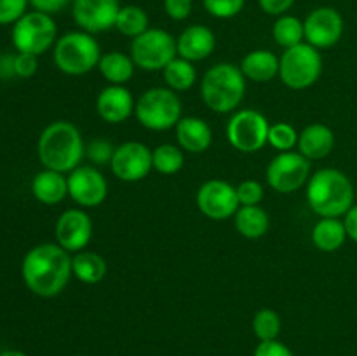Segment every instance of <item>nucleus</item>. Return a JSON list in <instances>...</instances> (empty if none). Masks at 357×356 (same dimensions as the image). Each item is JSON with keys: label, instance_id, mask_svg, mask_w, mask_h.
<instances>
[{"label": "nucleus", "instance_id": "34", "mask_svg": "<svg viewBox=\"0 0 357 356\" xmlns=\"http://www.w3.org/2000/svg\"><path fill=\"white\" fill-rule=\"evenodd\" d=\"M246 0H202L204 9L220 20H230L243 10Z\"/></svg>", "mask_w": 357, "mask_h": 356}, {"label": "nucleus", "instance_id": "11", "mask_svg": "<svg viewBox=\"0 0 357 356\" xmlns=\"http://www.w3.org/2000/svg\"><path fill=\"white\" fill-rule=\"evenodd\" d=\"M310 161L300 152H279L267 166V181L281 194L296 192L309 181Z\"/></svg>", "mask_w": 357, "mask_h": 356}, {"label": "nucleus", "instance_id": "15", "mask_svg": "<svg viewBox=\"0 0 357 356\" xmlns=\"http://www.w3.org/2000/svg\"><path fill=\"white\" fill-rule=\"evenodd\" d=\"M307 44L316 49L333 47L344 35V17L333 7H317L303 21Z\"/></svg>", "mask_w": 357, "mask_h": 356}, {"label": "nucleus", "instance_id": "36", "mask_svg": "<svg viewBox=\"0 0 357 356\" xmlns=\"http://www.w3.org/2000/svg\"><path fill=\"white\" fill-rule=\"evenodd\" d=\"M114 150L115 147L107 140H93L86 147V156L89 157L91 163L98 164V166H105V164H110Z\"/></svg>", "mask_w": 357, "mask_h": 356}, {"label": "nucleus", "instance_id": "28", "mask_svg": "<svg viewBox=\"0 0 357 356\" xmlns=\"http://www.w3.org/2000/svg\"><path fill=\"white\" fill-rule=\"evenodd\" d=\"M272 37H274L275 44L281 47L289 49L295 45L302 44L305 40V28H303V21H300L296 16H289V14H282L275 20L274 27H272Z\"/></svg>", "mask_w": 357, "mask_h": 356}, {"label": "nucleus", "instance_id": "2", "mask_svg": "<svg viewBox=\"0 0 357 356\" xmlns=\"http://www.w3.org/2000/svg\"><path fill=\"white\" fill-rule=\"evenodd\" d=\"M351 178L335 168L316 171L307 181V202L321 218H340L354 206Z\"/></svg>", "mask_w": 357, "mask_h": 356}, {"label": "nucleus", "instance_id": "22", "mask_svg": "<svg viewBox=\"0 0 357 356\" xmlns=\"http://www.w3.org/2000/svg\"><path fill=\"white\" fill-rule=\"evenodd\" d=\"M31 192L35 199L44 205H58L68 195V178L59 171L44 170L35 175Z\"/></svg>", "mask_w": 357, "mask_h": 356}, {"label": "nucleus", "instance_id": "1", "mask_svg": "<svg viewBox=\"0 0 357 356\" xmlns=\"http://www.w3.org/2000/svg\"><path fill=\"white\" fill-rule=\"evenodd\" d=\"M24 285L38 297H56L66 288L72 276V257L58 243L33 246L21 264Z\"/></svg>", "mask_w": 357, "mask_h": 356}, {"label": "nucleus", "instance_id": "13", "mask_svg": "<svg viewBox=\"0 0 357 356\" xmlns=\"http://www.w3.org/2000/svg\"><path fill=\"white\" fill-rule=\"evenodd\" d=\"M197 208L211 220H227L239 209V199L234 185L225 180H208L197 191Z\"/></svg>", "mask_w": 357, "mask_h": 356}, {"label": "nucleus", "instance_id": "8", "mask_svg": "<svg viewBox=\"0 0 357 356\" xmlns=\"http://www.w3.org/2000/svg\"><path fill=\"white\" fill-rule=\"evenodd\" d=\"M176 56V38L162 28H149L131 42L132 61L145 72L164 70Z\"/></svg>", "mask_w": 357, "mask_h": 356}, {"label": "nucleus", "instance_id": "39", "mask_svg": "<svg viewBox=\"0 0 357 356\" xmlns=\"http://www.w3.org/2000/svg\"><path fill=\"white\" fill-rule=\"evenodd\" d=\"M194 2L192 0H164V10L174 21H183L190 16Z\"/></svg>", "mask_w": 357, "mask_h": 356}, {"label": "nucleus", "instance_id": "17", "mask_svg": "<svg viewBox=\"0 0 357 356\" xmlns=\"http://www.w3.org/2000/svg\"><path fill=\"white\" fill-rule=\"evenodd\" d=\"M93 237V222L84 209L72 208L59 215L56 222V243L68 253L82 251Z\"/></svg>", "mask_w": 357, "mask_h": 356}, {"label": "nucleus", "instance_id": "37", "mask_svg": "<svg viewBox=\"0 0 357 356\" xmlns=\"http://www.w3.org/2000/svg\"><path fill=\"white\" fill-rule=\"evenodd\" d=\"M28 0H0V24L16 23L24 16Z\"/></svg>", "mask_w": 357, "mask_h": 356}, {"label": "nucleus", "instance_id": "31", "mask_svg": "<svg viewBox=\"0 0 357 356\" xmlns=\"http://www.w3.org/2000/svg\"><path fill=\"white\" fill-rule=\"evenodd\" d=\"M183 152L173 143H162L152 150L153 170L162 175H174L183 168Z\"/></svg>", "mask_w": 357, "mask_h": 356}, {"label": "nucleus", "instance_id": "19", "mask_svg": "<svg viewBox=\"0 0 357 356\" xmlns=\"http://www.w3.org/2000/svg\"><path fill=\"white\" fill-rule=\"evenodd\" d=\"M178 56L188 61H202L209 58L216 47V37L204 24H192L185 28L176 38Z\"/></svg>", "mask_w": 357, "mask_h": 356}, {"label": "nucleus", "instance_id": "12", "mask_svg": "<svg viewBox=\"0 0 357 356\" xmlns=\"http://www.w3.org/2000/svg\"><path fill=\"white\" fill-rule=\"evenodd\" d=\"M112 173L122 181H139L153 170L152 150L142 142H126L115 147L110 161Z\"/></svg>", "mask_w": 357, "mask_h": 356}, {"label": "nucleus", "instance_id": "42", "mask_svg": "<svg viewBox=\"0 0 357 356\" xmlns=\"http://www.w3.org/2000/svg\"><path fill=\"white\" fill-rule=\"evenodd\" d=\"M28 2L35 7V10L51 16V14H56L65 9L70 3V0H28Z\"/></svg>", "mask_w": 357, "mask_h": 356}, {"label": "nucleus", "instance_id": "26", "mask_svg": "<svg viewBox=\"0 0 357 356\" xmlns=\"http://www.w3.org/2000/svg\"><path fill=\"white\" fill-rule=\"evenodd\" d=\"M237 232L246 239H258L267 234L271 220L267 212L260 206H239V209L234 215Z\"/></svg>", "mask_w": 357, "mask_h": 356}, {"label": "nucleus", "instance_id": "9", "mask_svg": "<svg viewBox=\"0 0 357 356\" xmlns=\"http://www.w3.org/2000/svg\"><path fill=\"white\" fill-rule=\"evenodd\" d=\"M56 34L54 20L49 14L33 10L14 23L13 44L17 52L40 56L56 44Z\"/></svg>", "mask_w": 357, "mask_h": 356}, {"label": "nucleus", "instance_id": "29", "mask_svg": "<svg viewBox=\"0 0 357 356\" xmlns=\"http://www.w3.org/2000/svg\"><path fill=\"white\" fill-rule=\"evenodd\" d=\"M164 80L169 86V89L173 91H188L195 84L197 79V72L194 68V63L188 61V59L176 58L162 70Z\"/></svg>", "mask_w": 357, "mask_h": 356}, {"label": "nucleus", "instance_id": "18", "mask_svg": "<svg viewBox=\"0 0 357 356\" xmlns=\"http://www.w3.org/2000/svg\"><path fill=\"white\" fill-rule=\"evenodd\" d=\"M136 101L126 86L110 84L96 98V112L108 124H121L135 112Z\"/></svg>", "mask_w": 357, "mask_h": 356}, {"label": "nucleus", "instance_id": "23", "mask_svg": "<svg viewBox=\"0 0 357 356\" xmlns=\"http://www.w3.org/2000/svg\"><path fill=\"white\" fill-rule=\"evenodd\" d=\"M241 72L253 82H268L279 75V58L267 49L248 52L241 61Z\"/></svg>", "mask_w": 357, "mask_h": 356}, {"label": "nucleus", "instance_id": "41", "mask_svg": "<svg viewBox=\"0 0 357 356\" xmlns=\"http://www.w3.org/2000/svg\"><path fill=\"white\" fill-rule=\"evenodd\" d=\"M295 0H258V6L264 13L271 14V16H282L288 13L293 7Z\"/></svg>", "mask_w": 357, "mask_h": 356}, {"label": "nucleus", "instance_id": "40", "mask_svg": "<svg viewBox=\"0 0 357 356\" xmlns=\"http://www.w3.org/2000/svg\"><path fill=\"white\" fill-rule=\"evenodd\" d=\"M255 356H295L286 344L275 341H264L255 349Z\"/></svg>", "mask_w": 357, "mask_h": 356}, {"label": "nucleus", "instance_id": "21", "mask_svg": "<svg viewBox=\"0 0 357 356\" xmlns=\"http://www.w3.org/2000/svg\"><path fill=\"white\" fill-rule=\"evenodd\" d=\"M176 140L180 149L192 154H202L211 147L213 131L201 117H181L176 124Z\"/></svg>", "mask_w": 357, "mask_h": 356}, {"label": "nucleus", "instance_id": "44", "mask_svg": "<svg viewBox=\"0 0 357 356\" xmlns=\"http://www.w3.org/2000/svg\"><path fill=\"white\" fill-rule=\"evenodd\" d=\"M0 356H26V355H24V353H21V351H16V349H10V351L0 353Z\"/></svg>", "mask_w": 357, "mask_h": 356}, {"label": "nucleus", "instance_id": "24", "mask_svg": "<svg viewBox=\"0 0 357 356\" xmlns=\"http://www.w3.org/2000/svg\"><path fill=\"white\" fill-rule=\"evenodd\" d=\"M347 237V229L340 218H321L312 229L314 246L326 253L340 250Z\"/></svg>", "mask_w": 357, "mask_h": 356}, {"label": "nucleus", "instance_id": "16", "mask_svg": "<svg viewBox=\"0 0 357 356\" xmlns=\"http://www.w3.org/2000/svg\"><path fill=\"white\" fill-rule=\"evenodd\" d=\"M68 195L84 208L100 206L108 195L107 178L93 166H79L68 175Z\"/></svg>", "mask_w": 357, "mask_h": 356}, {"label": "nucleus", "instance_id": "3", "mask_svg": "<svg viewBox=\"0 0 357 356\" xmlns=\"http://www.w3.org/2000/svg\"><path fill=\"white\" fill-rule=\"evenodd\" d=\"M38 159L45 170L59 173L73 171L80 166L86 156V145L75 124L68 121H56L42 131L38 138Z\"/></svg>", "mask_w": 357, "mask_h": 356}, {"label": "nucleus", "instance_id": "32", "mask_svg": "<svg viewBox=\"0 0 357 356\" xmlns=\"http://www.w3.org/2000/svg\"><path fill=\"white\" fill-rule=\"evenodd\" d=\"M253 332L260 342L275 341L281 332V318L274 309H260L253 318Z\"/></svg>", "mask_w": 357, "mask_h": 356}, {"label": "nucleus", "instance_id": "27", "mask_svg": "<svg viewBox=\"0 0 357 356\" xmlns=\"http://www.w3.org/2000/svg\"><path fill=\"white\" fill-rule=\"evenodd\" d=\"M107 260L96 251H79L72 258V274L86 285H96L107 276Z\"/></svg>", "mask_w": 357, "mask_h": 356}, {"label": "nucleus", "instance_id": "4", "mask_svg": "<svg viewBox=\"0 0 357 356\" xmlns=\"http://www.w3.org/2000/svg\"><path fill=\"white\" fill-rule=\"evenodd\" d=\"M246 93V77L234 63H216L204 73L201 96L206 107L216 114L234 112Z\"/></svg>", "mask_w": 357, "mask_h": 356}, {"label": "nucleus", "instance_id": "38", "mask_svg": "<svg viewBox=\"0 0 357 356\" xmlns=\"http://www.w3.org/2000/svg\"><path fill=\"white\" fill-rule=\"evenodd\" d=\"M13 68L14 73H16L17 77H23V79L35 75V72H37L38 68L37 56L28 54V52H20L17 56H14Z\"/></svg>", "mask_w": 357, "mask_h": 356}, {"label": "nucleus", "instance_id": "35", "mask_svg": "<svg viewBox=\"0 0 357 356\" xmlns=\"http://www.w3.org/2000/svg\"><path fill=\"white\" fill-rule=\"evenodd\" d=\"M241 206H258L264 201V185L258 180H244L236 187Z\"/></svg>", "mask_w": 357, "mask_h": 356}, {"label": "nucleus", "instance_id": "14", "mask_svg": "<svg viewBox=\"0 0 357 356\" xmlns=\"http://www.w3.org/2000/svg\"><path fill=\"white\" fill-rule=\"evenodd\" d=\"M119 10V0H73L72 3L73 20L80 30L91 35L115 28Z\"/></svg>", "mask_w": 357, "mask_h": 356}, {"label": "nucleus", "instance_id": "30", "mask_svg": "<svg viewBox=\"0 0 357 356\" xmlns=\"http://www.w3.org/2000/svg\"><path fill=\"white\" fill-rule=\"evenodd\" d=\"M115 28L126 37L136 38L149 30V16L138 6H124L119 10Z\"/></svg>", "mask_w": 357, "mask_h": 356}, {"label": "nucleus", "instance_id": "6", "mask_svg": "<svg viewBox=\"0 0 357 356\" xmlns=\"http://www.w3.org/2000/svg\"><path fill=\"white\" fill-rule=\"evenodd\" d=\"M181 100L169 87H152L138 98L135 115L139 124L152 131L176 128L181 119Z\"/></svg>", "mask_w": 357, "mask_h": 356}, {"label": "nucleus", "instance_id": "20", "mask_svg": "<svg viewBox=\"0 0 357 356\" xmlns=\"http://www.w3.org/2000/svg\"><path fill=\"white\" fill-rule=\"evenodd\" d=\"M298 152L309 161L324 159L335 147V133L330 126L312 122L298 133Z\"/></svg>", "mask_w": 357, "mask_h": 356}, {"label": "nucleus", "instance_id": "33", "mask_svg": "<svg viewBox=\"0 0 357 356\" xmlns=\"http://www.w3.org/2000/svg\"><path fill=\"white\" fill-rule=\"evenodd\" d=\"M296 143H298V133L288 122H278L268 129V145H272L274 149L288 152Z\"/></svg>", "mask_w": 357, "mask_h": 356}, {"label": "nucleus", "instance_id": "10", "mask_svg": "<svg viewBox=\"0 0 357 356\" xmlns=\"http://www.w3.org/2000/svg\"><path fill=\"white\" fill-rule=\"evenodd\" d=\"M268 129L271 124L261 112L244 108L230 117L227 124V140L239 152L253 154L268 143Z\"/></svg>", "mask_w": 357, "mask_h": 356}, {"label": "nucleus", "instance_id": "43", "mask_svg": "<svg viewBox=\"0 0 357 356\" xmlns=\"http://www.w3.org/2000/svg\"><path fill=\"white\" fill-rule=\"evenodd\" d=\"M344 223L345 229H347V236L357 243V205L352 206V208L345 213Z\"/></svg>", "mask_w": 357, "mask_h": 356}, {"label": "nucleus", "instance_id": "7", "mask_svg": "<svg viewBox=\"0 0 357 356\" xmlns=\"http://www.w3.org/2000/svg\"><path fill=\"white\" fill-rule=\"evenodd\" d=\"M323 72V58L319 49L302 42L295 47L284 49L279 58V77L289 89L302 91L314 86Z\"/></svg>", "mask_w": 357, "mask_h": 356}, {"label": "nucleus", "instance_id": "5", "mask_svg": "<svg viewBox=\"0 0 357 356\" xmlns=\"http://www.w3.org/2000/svg\"><path fill=\"white\" fill-rule=\"evenodd\" d=\"M100 58V44L87 31H68L54 44V63L66 75L89 73Z\"/></svg>", "mask_w": 357, "mask_h": 356}, {"label": "nucleus", "instance_id": "25", "mask_svg": "<svg viewBox=\"0 0 357 356\" xmlns=\"http://www.w3.org/2000/svg\"><path fill=\"white\" fill-rule=\"evenodd\" d=\"M135 68L136 65L131 56L119 51L101 54L100 63H98V70L103 79L110 84H117V86H124L126 82H129L135 75Z\"/></svg>", "mask_w": 357, "mask_h": 356}]
</instances>
